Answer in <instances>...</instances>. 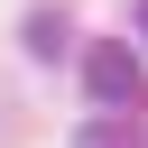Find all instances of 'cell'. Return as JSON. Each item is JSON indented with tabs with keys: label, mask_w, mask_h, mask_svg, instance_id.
<instances>
[{
	"label": "cell",
	"mask_w": 148,
	"mask_h": 148,
	"mask_svg": "<svg viewBox=\"0 0 148 148\" xmlns=\"http://www.w3.org/2000/svg\"><path fill=\"white\" fill-rule=\"evenodd\" d=\"M139 37H148V0H139Z\"/></svg>",
	"instance_id": "obj_4"
},
{
	"label": "cell",
	"mask_w": 148,
	"mask_h": 148,
	"mask_svg": "<svg viewBox=\"0 0 148 148\" xmlns=\"http://www.w3.org/2000/svg\"><path fill=\"white\" fill-rule=\"evenodd\" d=\"M74 148H139V130H130V120H92Z\"/></svg>",
	"instance_id": "obj_3"
},
{
	"label": "cell",
	"mask_w": 148,
	"mask_h": 148,
	"mask_svg": "<svg viewBox=\"0 0 148 148\" xmlns=\"http://www.w3.org/2000/svg\"><path fill=\"white\" fill-rule=\"evenodd\" d=\"M28 56H65V9H28Z\"/></svg>",
	"instance_id": "obj_2"
},
{
	"label": "cell",
	"mask_w": 148,
	"mask_h": 148,
	"mask_svg": "<svg viewBox=\"0 0 148 148\" xmlns=\"http://www.w3.org/2000/svg\"><path fill=\"white\" fill-rule=\"evenodd\" d=\"M83 92H92L111 120H130V111L148 102V74H139V56H130L120 37H92V46H83Z\"/></svg>",
	"instance_id": "obj_1"
}]
</instances>
